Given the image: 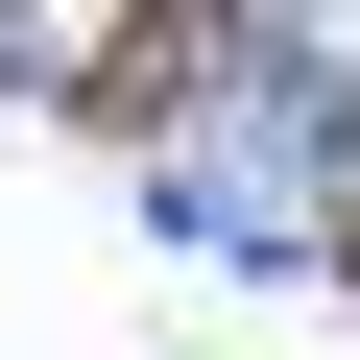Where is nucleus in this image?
<instances>
[{"label": "nucleus", "mask_w": 360, "mask_h": 360, "mask_svg": "<svg viewBox=\"0 0 360 360\" xmlns=\"http://www.w3.org/2000/svg\"><path fill=\"white\" fill-rule=\"evenodd\" d=\"M336 240H360V168H336Z\"/></svg>", "instance_id": "1"}]
</instances>
